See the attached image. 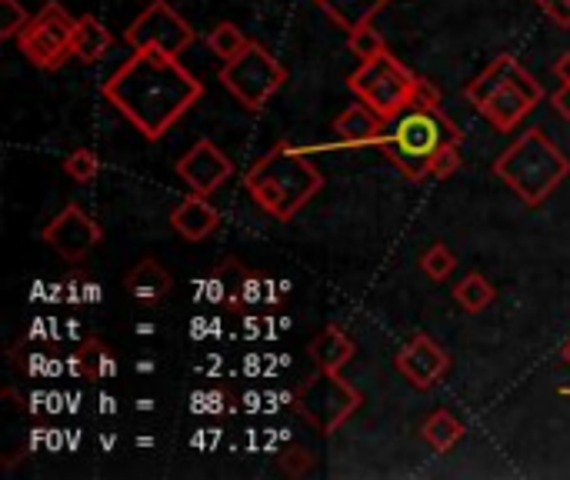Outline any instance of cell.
<instances>
[{
    "mask_svg": "<svg viewBox=\"0 0 570 480\" xmlns=\"http://www.w3.org/2000/svg\"><path fill=\"white\" fill-rule=\"evenodd\" d=\"M101 94L141 131V137L161 141L204 98V84L177 58L141 48L104 81Z\"/></svg>",
    "mask_w": 570,
    "mask_h": 480,
    "instance_id": "6da1fadb",
    "label": "cell"
},
{
    "mask_svg": "<svg viewBox=\"0 0 570 480\" xmlns=\"http://www.w3.org/2000/svg\"><path fill=\"white\" fill-rule=\"evenodd\" d=\"M460 141V127L440 111V104L414 98L397 118L387 121L374 147L400 171V177L424 181L430 177V161L437 157V151Z\"/></svg>",
    "mask_w": 570,
    "mask_h": 480,
    "instance_id": "7a4b0ae2",
    "label": "cell"
},
{
    "mask_svg": "<svg viewBox=\"0 0 570 480\" xmlns=\"http://www.w3.org/2000/svg\"><path fill=\"white\" fill-rule=\"evenodd\" d=\"M244 187L274 221H291L320 194L324 174L307 161V151L294 147L291 141H277L264 157L247 167Z\"/></svg>",
    "mask_w": 570,
    "mask_h": 480,
    "instance_id": "3957f363",
    "label": "cell"
},
{
    "mask_svg": "<svg viewBox=\"0 0 570 480\" xmlns=\"http://www.w3.org/2000/svg\"><path fill=\"white\" fill-rule=\"evenodd\" d=\"M493 177L527 207H540L570 177V157L540 127H530L493 161Z\"/></svg>",
    "mask_w": 570,
    "mask_h": 480,
    "instance_id": "277c9868",
    "label": "cell"
},
{
    "mask_svg": "<svg viewBox=\"0 0 570 480\" xmlns=\"http://www.w3.org/2000/svg\"><path fill=\"white\" fill-rule=\"evenodd\" d=\"M464 98L497 131L507 134L543 101V88L523 71V64L513 54H500L464 88Z\"/></svg>",
    "mask_w": 570,
    "mask_h": 480,
    "instance_id": "5b68a950",
    "label": "cell"
},
{
    "mask_svg": "<svg viewBox=\"0 0 570 480\" xmlns=\"http://www.w3.org/2000/svg\"><path fill=\"white\" fill-rule=\"evenodd\" d=\"M417 74L394 58L390 51L370 61H360V68L347 78V88L354 91V98H360L364 104H370L380 118H397L414 98H417Z\"/></svg>",
    "mask_w": 570,
    "mask_h": 480,
    "instance_id": "8992f818",
    "label": "cell"
},
{
    "mask_svg": "<svg viewBox=\"0 0 570 480\" xmlns=\"http://www.w3.org/2000/svg\"><path fill=\"white\" fill-rule=\"evenodd\" d=\"M291 404L324 437H330L334 430H340V423H347L360 410L364 397H360V390L347 377H340V370H320L317 367V374L307 377L297 387Z\"/></svg>",
    "mask_w": 570,
    "mask_h": 480,
    "instance_id": "52a82bcc",
    "label": "cell"
},
{
    "mask_svg": "<svg viewBox=\"0 0 570 480\" xmlns=\"http://www.w3.org/2000/svg\"><path fill=\"white\" fill-rule=\"evenodd\" d=\"M221 84L227 88L234 101H241L247 111L257 114L287 84V68L261 41H251L237 58L224 61Z\"/></svg>",
    "mask_w": 570,
    "mask_h": 480,
    "instance_id": "ba28073f",
    "label": "cell"
},
{
    "mask_svg": "<svg viewBox=\"0 0 570 480\" xmlns=\"http://www.w3.org/2000/svg\"><path fill=\"white\" fill-rule=\"evenodd\" d=\"M74 31H78V18H71L68 8L58 4V0H48L14 41L38 71H61L64 61L74 58L71 54Z\"/></svg>",
    "mask_w": 570,
    "mask_h": 480,
    "instance_id": "9c48e42d",
    "label": "cell"
},
{
    "mask_svg": "<svg viewBox=\"0 0 570 480\" xmlns=\"http://www.w3.org/2000/svg\"><path fill=\"white\" fill-rule=\"evenodd\" d=\"M194 41H197L194 28L174 11V4H167V0H151L124 31L128 48H134V51L157 48L171 58H181Z\"/></svg>",
    "mask_w": 570,
    "mask_h": 480,
    "instance_id": "30bf717a",
    "label": "cell"
},
{
    "mask_svg": "<svg viewBox=\"0 0 570 480\" xmlns=\"http://www.w3.org/2000/svg\"><path fill=\"white\" fill-rule=\"evenodd\" d=\"M41 241L68 264H81L104 241V227L81 204H64V211L41 227Z\"/></svg>",
    "mask_w": 570,
    "mask_h": 480,
    "instance_id": "8fae6325",
    "label": "cell"
},
{
    "mask_svg": "<svg viewBox=\"0 0 570 480\" xmlns=\"http://www.w3.org/2000/svg\"><path fill=\"white\" fill-rule=\"evenodd\" d=\"M394 367L420 390H430L444 380V374L450 370V354L427 334H410L407 344L394 354Z\"/></svg>",
    "mask_w": 570,
    "mask_h": 480,
    "instance_id": "7c38bea8",
    "label": "cell"
},
{
    "mask_svg": "<svg viewBox=\"0 0 570 480\" xmlns=\"http://www.w3.org/2000/svg\"><path fill=\"white\" fill-rule=\"evenodd\" d=\"M174 171H177V177L187 184V191L211 197L224 181H231L234 164H231V157H227L214 141H197V144L174 164Z\"/></svg>",
    "mask_w": 570,
    "mask_h": 480,
    "instance_id": "4fadbf2b",
    "label": "cell"
},
{
    "mask_svg": "<svg viewBox=\"0 0 570 480\" xmlns=\"http://www.w3.org/2000/svg\"><path fill=\"white\" fill-rule=\"evenodd\" d=\"M387 127V118H380L370 104H364L360 98L340 111L330 124L334 131V144H324V147H314V151H340V147H374V141L384 134Z\"/></svg>",
    "mask_w": 570,
    "mask_h": 480,
    "instance_id": "5bb4252c",
    "label": "cell"
},
{
    "mask_svg": "<svg viewBox=\"0 0 570 480\" xmlns=\"http://www.w3.org/2000/svg\"><path fill=\"white\" fill-rule=\"evenodd\" d=\"M171 227L177 237H184L187 244H201L207 241L217 227H221V214L217 207L204 197V194H187L174 211H171Z\"/></svg>",
    "mask_w": 570,
    "mask_h": 480,
    "instance_id": "9a60e30c",
    "label": "cell"
},
{
    "mask_svg": "<svg viewBox=\"0 0 570 480\" xmlns=\"http://www.w3.org/2000/svg\"><path fill=\"white\" fill-rule=\"evenodd\" d=\"M124 290H128L131 300L141 304V307H161L164 297L174 290V277H171V270H167L161 261L144 257V261H138V264L124 274Z\"/></svg>",
    "mask_w": 570,
    "mask_h": 480,
    "instance_id": "2e32d148",
    "label": "cell"
},
{
    "mask_svg": "<svg viewBox=\"0 0 570 480\" xmlns=\"http://www.w3.org/2000/svg\"><path fill=\"white\" fill-rule=\"evenodd\" d=\"M307 354H311V360H314L320 370H340L344 364L354 360L357 344H354V337H350L347 330H340L337 324H327L320 334L311 337Z\"/></svg>",
    "mask_w": 570,
    "mask_h": 480,
    "instance_id": "e0dca14e",
    "label": "cell"
},
{
    "mask_svg": "<svg viewBox=\"0 0 570 480\" xmlns=\"http://www.w3.org/2000/svg\"><path fill=\"white\" fill-rule=\"evenodd\" d=\"M111 48H114V38H111V31H108L94 14L78 18V31H74V48H71V54H74L81 64H98L101 58H108Z\"/></svg>",
    "mask_w": 570,
    "mask_h": 480,
    "instance_id": "ac0fdd59",
    "label": "cell"
},
{
    "mask_svg": "<svg viewBox=\"0 0 570 480\" xmlns=\"http://www.w3.org/2000/svg\"><path fill=\"white\" fill-rule=\"evenodd\" d=\"M314 4L334 21V24H340L344 31H350V28H357V24H364V21H374L390 0H314Z\"/></svg>",
    "mask_w": 570,
    "mask_h": 480,
    "instance_id": "d6986e66",
    "label": "cell"
},
{
    "mask_svg": "<svg viewBox=\"0 0 570 480\" xmlns=\"http://www.w3.org/2000/svg\"><path fill=\"white\" fill-rule=\"evenodd\" d=\"M241 274H244V264L227 261L224 267H217L214 274H207V277H201L194 284V300H204L211 307H227L231 304V294H234V284H237Z\"/></svg>",
    "mask_w": 570,
    "mask_h": 480,
    "instance_id": "ffe728a7",
    "label": "cell"
},
{
    "mask_svg": "<svg viewBox=\"0 0 570 480\" xmlns=\"http://www.w3.org/2000/svg\"><path fill=\"white\" fill-rule=\"evenodd\" d=\"M420 437H424L437 453H447V450H454V443L464 437V423H460L450 410L437 407V410L420 423Z\"/></svg>",
    "mask_w": 570,
    "mask_h": 480,
    "instance_id": "44dd1931",
    "label": "cell"
},
{
    "mask_svg": "<svg viewBox=\"0 0 570 480\" xmlns=\"http://www.w3.org/2000/svg\"><path fill=\"white\" fill-rule=\"evenodd\" d=\"M493 297H497V290H493V284L484 277V274H467V277H460V284L454 287V300L467 310V314H480V310H487L490 304H493Z\"/></svg>",
    "mask_w": 570,
    "mask_h": 480,
    "instance_id": "7402d4cb",
    "label": "cell"
},
{
    "mask_svg": "<svg viewBox=\"0 0 570 480\" xmlns=\"http://www.w3.org/2000/svg\"><path fill=\"white\" fill-rule=\"evenodd\" d=\"M204 44L211 48V54L214 58H221V61H231V58H237L247 44H251V38L234 24V21H221L214 31H207V38H204Z\"/></svg>",
    "mask_w": 570,
    "mask_h": 480,
    "instance_id": "603a6c76",
    "label": "cell"
},
{
    "mask_svg": "<svg viewBox=\"0 0 570 480\" xmlns=\"http://www.w3.org/2000/svg\"><path fill=\"white\" fill-rule=\"evenodd\" d=\"M347 48H350V54H354L357 61H370V58L387 54V41H384V34L374 28V21H364V24L350 28V31H347Z\"/></svg>",
    "mask_w": 570,
    "mask_h": 480,
    "instance_id": "cb8c5ba5",
    "label": "cell"
},
{
    "mask_svg": "<svg viewBox=\"0 0 570 480\" xmlns=\"http://www.w3.org/2000/svg\"><path fill=\"white\" fill-rule=\"evenodd\" d=\"M81 354H84V364H88V380H104V377H118V370H121V364H118V357H114V350L111 347H104L101 340H88L84 347H81Z\"/></svg>",
    "mask_w": 570,
    "mask_h": 480,
    "instance_id": "d4e9b609",
    "label": "cell"
},
{
    "mask_svg": "<svg viewBox=\"0 0 570 480\" xmlns=\"http://www.w3.org/2000/svg\"><path fill=\"white\" fill-rule=\"evenodd\" d=\"M264 304V277L261 274H247V267H244V274L237 277V284H234V294H231V310H254V307H261Z\"/></svg>",
    "mask_w": 570,
    "mask_h": 480,
    "instance_id": "484cf974",
    "label": "cell"
},
{
    "mask_svg": "<svg viewBox=\"0 0 570 480\" xmlns=\"http://www.w3.org/2000/svg\"><path fill=\"white\" fill-rule=\"evenodd\" d=\"M457 267V257L447 244H434L420 254V270L430 277V280H447Z\"/></svg>",
    "mask_w": 570,
    "mask_h": 480,
    "instance_id": "4316f807",
    "label": "cell"
},
{
    "mask_svg": "<svg viewBox=\"0 0 570 480\" xmlns=\"http://www.w3.org/2000/svg\"><path fill=\"white\" fill-rule=\"evenodd\" d=\"M64 171L78 181V184H91L101 174V161L91 147H78L64 157Z\"/></svg>",
    "mask_w": 570,
    "mask_h": 480,
    "instance_id": "83f0119b",
    "label": "cell"
},
{
    "mask_svg": "<svg viewBox=\"0 0 570 480\" xmlns=\"http://www.w3.org/2000/svg\"><path fill=\"white\" fill-rule=\"evenodd\" d=\"M0 11H4V21H0V38L11 41L24 31V24L31 21L28 11L21 8V0H0Z\"/></svg>",
    "mask_w": 570,
    "mask_h": 480,
    "instance_id": "f1b7e54d",
    "label": "cell"
},
{
    "mask_svg": "<svg viewBox=\"0 0 570 480\" xmlns=\"http://www.w3.org/2000/svg\"><path fill=\"white\" fill-rule=\"evenodd\" d=\"M460 144H447V147H440L437 151V157L430 161V177H437V181H444V177H450V174H457L460 171Z\"/></svg>",
    "mask_w": 570,
    "mask_h": 480,
    "instance_id": "f546056e",
    "label": "cell"
},
{
    "mask_svg": "<svg viewBox=\"0 0 570 480\" xmlns=\"http://www.w3.org/2000/svg\"><path fill=\"white\" fill-rule=\"evenodd\" d=\"M221 400H224V394L221 390H194L191 394V410L194 413H221L224 407H221Z\"/></svg>",
    "mask_w": 570,
    "mask_h": 480,
    "instance_id": "4dcf8cb0",
    "label": "cell"
},
{
    "mask_svg": "<svg viewBox=\"0 0 570 480\" xmlns=\"http://www.w3.org/2000/svg\"><path fill=\"white\" fill-rule=\"evenodd\" d=\"M533 4H537L557 28H570V0H533Z\"/></svg>",
    "mask_w": 570,
    "mask_h": 480,
    "instance_id": "1f68e13d",
    "label": "cell"
},
{
    "mask_svg": "<svg viewBox=\"0 0 570 480\" xmlns=\"http://www.w3.org/2000/svg\"><path fill=\"white\" fill-rule=\"evenodd\" d=\"M241 337L244 340H257V337H264V330H267V317H254V314H247L244 310V317H241Z\"/></svg>",
    "mask_w": 570,
    "mask_h": 480,
    "instance_id": "d6a6232c",
    "label": "cell"
},
{
    "mask_svg": "<svg viewBox=\"0 0 570 480\" xmlns=\"http://www.w3.org/2000/svg\"><path fill=\"white\" fill-rule=\"evenodd\" d=\"M550 104H553V111H557L563 121H570V84H560V88L550 94Z\"/></svg>",
    "mask_w": 570,
    "mask_h": 480,
    "instance_id": "836d02e7",
    "label": "cell"
},
{
    "mask_svg": "<svg viewBox=\"0 0 570 480\" xmlns=\"http://www.w3.org/2000/svg\"><path fill=\"white\" fill-rule=\"evenodd\" d=\"M64 300L68 304H84V280L81 277H68L64 280Z\"/></svg>",
    "mask_w": 570,
    "mask_h": 480,
    "instance_id": "e575fe53",
    "label": "cell"
},
{
    "mask_svg": "<svg viewBox=\"0 0 570 480\" xmlns=\"http://www.w3.org/2000/svg\"><path fill=\"white\" fill-rule=\"evenodd\" d=\"M417 98H420V101H430V104H440V88H437L434 81L420 78V81H417Z\"/></svg>",
    "mask_w": 570,
    "mask_h": 480,
    "instance_id": "d590c367",
    "label": "cell"
},
{
    "mask_svg": "<svg viewBox=\"0 0 570 480\" xmlns=\"http://www.w3.org/2000/svg\"><path fill=\"white\" fill-rule=\"evenodd\" d=\"M284 467L294 470V473H301L304 467H311V453H307V450H294V453L284 457Z\"/></svg>",
    "mask_w": 570,
    "mask_h": 480,
    "instance_id": "8d00e7d4",
    "label": "cell"
},
{
    "mask_svg": "<svg viewBox=\"0 0 570 480\" xmlns=\"http://www.w3.org/2000/svg\"><path fill=\"white\" fill-rule=\"evenodd\" d=\"M550 71H553V78H557L560 84H570V51H563V54L553 61V68H550Z\"/></svg>",
    "mask_w": 570,
    "mask_h": 480,
    "instance_id": "74e56055",
    "label": "cell"
},
{
    "mask_svg": "<svg viewBox=\"0 0 570 480\" xmlns=\"http://www.w3.org/2000/svg\"><path fill=\"white\" fill-rule=\"evenodd\" d=\"M104 300V287L98 280H84V304H101Z\"/></svg>",
    "mask_w": 570,
    "mask_h": 480,
    "instance_id": "f35d334b",
    "label": "cell"
},
{
    "mask_svg": "<svg viewBox=\"0 0 570 480\" xmlns=\"http://www.w3.org/2000/svg\"><path fill=\"white\" fill-rule=\"evenodd\" d=\"M81 337H84V330H81V320H64V340H74V344H81Z\"/></svg>",
    "mask_w": 570,
    "mask_h": 480,
    "instance_id": "ab89813d",
    "label": "cell"
},
{
    "mask_svg": "<svg viewBox=\"0 0 570 480\" xmlns=\"http://www.w3.org/2000/svg\"><path fill=\"white\" fill-rule=\"evenodd\" d=\"M244 410H247V413H257V410H261V394H257V390H247V394H244Z\"/></svg>",
    "mask_w": 570,
    "mask_h": 480,
    "instance_id": "60d3db41",
    "label": "cell"
},
{
    "mask_svg": "<svg viewBox=\"0 0 570 480\" xmlns=\"http://www.w3.org/2000/svg\"><path fill=\"white\" fill-rule=\"evenodd\" d=\"M114 410H118V400L104 394V397H101V413H114Z\"/></svg>",
    "mask_w": 570,
    "mask_h": 480,
    "instance_id": "b9f144b4",
    "label": "cell"
},
{
    "mask_svg": "<svg viewBox=\"0 0 570 480\" xmlns=\"http://www.w3.org/2000/svg\"><path fill=\"white\" fill-rule=\"evenodd\" d=\"M134 330H138L141 337H151V334H154V324H147V320H144V324H138Z\"/></svg>",
    "mask_w": 570,
    "mask_h": 480,
    "instance_id": "7bdbcfd3",
    "label": "cell"
},
{
    "mask_svg": "<svg viewBox=\"0 0 570 480\" xmlns=\"http://www.w3.org/2000/svg\"><path fill=\"white\" fill-rule=\"evenodd\" d=\"M560 360H563V364H570V337H567V344L560 347Z\"/></svg>",
    "mask_w": 570,
    "mask_h": 480,
    "instance_id": "ee69618b",
    "label": "cell"
},
{
    "mask_svg": "<svg viewBox=\"0 0 570 480\" xmlns=\"http://www.w3.org/2000/svg\"><path fill=\"white\" fill-rule=\"evenodd\" d=\"M138 370H144V374H151V370H154V360H141V364H138Z\"/></svg>",
    "mask_w": 570,
    "mask_h": 480,
    "instance_id": "f6af8a7d",
    "label": "cell"
},
{
    "mask_svg": "<svg viewBox=\"0 0 570 480\" xmlns=\"http://www.w3.org/2000/svg\"><path fill=\"white\" fill-rule=\"evenodd\" d=\"M138 407H141V410H154V400H151V397H144V400H138Z\"/></svg>",
    "mask_w": 570,
    "mask_h": 480,
    "instance_id": "bcb514c9",
    "label": "cell"
},
{
    "mask_svg": "<svg viewBox=\"0 0 570 480\" xmlns=\"http://www.w3.org/2000/svg\"><path fill=\"white\" fill-rule=\"evenodd\" d=\"M114 443H118V440H114V437H108V433H104V437H101V447H108V450H111V447H114Z\"/></svg>",
    "mask_w": 570,
    "mask_h": 480,
    "instance_id": "7dc6e473",
    "label": "cell"
},
{
    "mask_svg": "<svg viewBox=\"0 0 570 480\" xmlns=\"http://www.w3.org/2000/svg\"><path fill=\"white\" fill-rule=\"evenodd\" d=\"M557 394H560V397H570V387H557Z\"/></svg>",
    "mask_w": 570,
    "mask_h": 480,
    "instance_id": "c3c4849f",
    "label": "cell"
}]
</instances>
